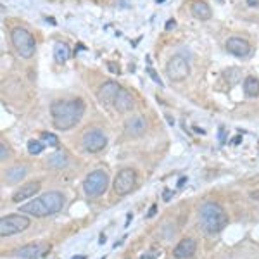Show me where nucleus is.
Masks as SVG:
<instances>
[{
    "label": "nucleus",
    "instance_id": "f257e3e1",
    "mask_svg": "<svg viewBox=\"0 0 259 259\" xmlns=\"http://www.w3.org/2000/svg\"><path fill=\"white\" fill-rule=\"evenodd\" d=\"M52 112L54 126L57 130H69L80 123L83 112H85V104L83 100H56L50 106Z\"/></svg>",
    "mask_w": 259,
    "mask_h": 259
},
{
    "label": "nucleus",
    "instance_id": "f03ea898",
    "mask_svg": "<svg viewBox=\"0 0 259 259\" xmlns=\"http://www.w3.org/2000/svg\"><path fill=\"white\" fill-rule=\"evenodd\" d=\"M62 207H64V195L61 192H45L44 195L21 206L19 212H28L35 218H45L59 212Z\"/></svg>",
    "mask_w": 259,
    "mask_h": 259
},
{
    "label": "nucleus",
    "instance_id": "7ed1b4c3",
    "mask_svg": "<svg viewBox=\"0 0 259 259\" xmlns=\"http://www.w3.org/2000/svg\"><path fill=\"white\" fill-rule=\"evenodd\" d=\"M199 220L207 233L214 235L228 225V216L218 202H206L199 211Z\"/></svg>",
    "mask_w": 259,
    "mask_h": 259
},
{
    "label": "nucleus",
    "instance_id": "20e7f679",
    "mask_svg": "<svg viewBox=\"0 0 259 259\" xmlns=\"http://www.w3.org/2000/svg\"><path fill=\"white\" fill-rule=\"evenodd\" d=\"M11 40H12V45H14V49L18 50V54L21 57H24V59H30V57L35 54V38H33V35L28 30H24V28H14V30L11 31Z\"/></svg>",
    "mask_w": 259,
    "mask_h": 259
},
{
    "label": "nucleus",
    "instance_id": "39448f33",
    "mask_svg": "<svg viewBox=\"0 0 259 259\" xmlns=\"http://www.w3.org/2000/svg\"><path fill=\"white\" fill-rule=\"evenodd\" d=\"M107 185H109V177H107L106 171L97 169L94 173H90L89 177L83 182V190L89 197H97V195H102L106 192Z\"/></svg>",
    "mask_w": 259,
    "mask_h": 259
},
{
    "label": "nucleus",
    "instance_id": "423d86ee",
    "mask_svg": "<svg viewBox=\"0 0 259 259\" xmlns=\"http://www.w3.org/2000/svg\"><path fill=\"white\" fill-rule=\"evenodd\" d=\"M30 227V218L24 214H9L0 220V235L11 237Z\"/></svg>",
    "mask_w": 259,
    "mask_h": 259
},
{
    "label": "nucleus",
    "instance_id": "0eeeda50",
    "mask_svg": "<svg viewBox=\"0 0 259 259\" xmlns=\"http://www.w3.org/2000/svg\"><path fill=\"white\" fill-rule=\"evenodd\" d=\"M166 74L171 81H183L190 74L189 61L182 56H173L166 64Z\"/></svg>",
    "mask_w": 259,
    "mask_h": 259
},
{
    "label": "nucleus",
    "instance_id": "6e6552de",
    "mask_svg": "<svg viewBox=\"0 0 259 259\" xmlns=\"http://www.w3.org/2000/svg\"><path fill=\"white\" fill-rule=\"evenodd\" d=\"M137 183V173L133 169H121L118 177L114 178V192L118 195H126L133 190Z\"/></svg>",
    "mask_w": 259,
    "mask_h": 259
},
{
    "label": "nucleus",
    "instance_id": "1a4fd4ad",
    "mask_svg": "<svg viewBox=\"0 0 259 259\" xmlns=\"http://www.w3.org/2000/svg\"><path fill=\"white\" fill-rule=\"evenodd\" d=\"M83 149L89 150V152H99L106 147L107 144V139L100 130H89V132L83 135Z\"/></svg>",
    "mask_w": 259,
    "mask_h": 259
},
{
    "label": "nucleus",
    "instance_id": "9d476101",
    "mask_svg": "<svg viewBox=\"0 0 259 259\" xmlns=\"http://www.w3.org/2000/svg\"><path fill=\"white\" fill-rule=\"evenodd\" d=\"M119 92H121V87L116 81H106L104 85H100V89L97 92V97L100 102L106 104V106H112Z\"/></svg>",
    "mask_w": 259,
    "mask_h": 259
},
{
    "label": "nucleus",
    "instance_id": "9b49d317",
    "mask_svg": "<svg viewBox=\"0 0 259 259\" xmlns=\"http://www.w3.org/2000/svg\"><path fill=\"white\" fill-rule=\"evenodd\" d=\"M195 250H197V242L194 239H190V237H185V239L180 240L177 247L173 249V256L177 259H189L194 256Z\"/></svg>",
    "mask_w": 259,
    "mask_h": 259
},
{
    "label": "nucleus",
    "instance_id": "f8f14e48",
    "mask_svg": "<svg viewBox=\"0 0 259 259\" xmlns=\"http://www.w3.org/2000/svg\"><path fill=\"white\" fill-rule=\"evenodd\" d=\"M47 250H49L47 244H30V245H24V247L18 249L14 254L23 259H36V257L44 256Z\"/></svg>",
    "mask_w": 259,
    "mask_h": 259
},
{
    "label": "nucleus",
    "instance_id": "ddd939ff",
    "mask_svg": "<svg viewBox=\"0 0 259 259\" xmlns=\"http://www.w3.org/2000/svg\"><path fill=\"white\" fill-rule=\"evenodd\" d=\"M227 50L230 54H233V56H237V57H247L250 54V45H249L247 40L233 36V38H230L227 41Z\"/></svg>",
    "mask_w": 259,
    "mask_h": 259
},
{
    "label": "nucleus",
    "instance_id": "4468645a",
    "mask_svg": "<svg viewBox=\"0 0 259 259\" xmlns=\"http://www.w3.org/2000/svg\"><path fill=\"white\" fill-rule=\"evenodd\" d=\"M124 130H126L128 135L132 137H139L142 133H145V130H147V123H145V119L142 118V116H132V118H128L124 121Z\"/></svg>",
    "mask_w": 259,
    "mask_h": 259
},
{
    "label": "nucleus",
    "instance_id": "2eb2a0df",
    "mask_svg": "<svg viewBox=\"0 0 259 259\" xmlns=\"http://www.w3.org/2000/svg\"><path fill=\"white\" fill-rule=\"evenodd\" d=\"M133 106H135V102H133L132 94H130L128 90L121 89L118 97H116V100H114V104H112V107H114L118 112H128V111L133 109Z\"/></svg>",
    "mask_w": 259,
    "mask_h": 259
},
{
    "label": "nucleus",
    "instance_id": "dca6fc26",
    "mask_svg": "<svg viewBox=\"0 0 259 259\" xmlns=\"http://www.w3.org/2000/svg\"><path fill=\"white\" fill-rule=\"evenodd\" d=\"M38 190H40V183H26V185H23L14 195H12V202L19 204L21 200L31 199L35 194H38Z\"/></svg>",
    "mask_w": 259,
    "mask_h": 259
},
{
    "label": "nucleus",
    "instance_id": "f3484780",
    "mask_svg": "<svg viewBox=\"0 0 259 259\" xmlns=\"http://www.w3.org/2000/svg\"><path fill=\"white\" fill-rule=\"evenodd\" d=\"M190 9H192V14H194V18H197L200 21H207V19H211V16H212L211 7L207 6L206 2H194Z\"/></svg>",
    "mask_w": 259,
    "mask_h": 259
},
{
    "label": "nucleus",
    "instance_id": "a211bd4d",
    "mask_svg": "<svg viewBox=\"0 0 259 259\" xmlns=\"http://www.w3.org/2000/svg\"><path fill=\"white\" fill-rule=\"evenodd\" d=\"M24 177H26V168H24V166H14V168L7 169V173H6V180L9 183H18Z\"/></svg>",
    "mask_w": 259,
    "mask_h": 259
},
{
    "label": "nucleus",
    "instance_id": "6ab92c4d",
    "mask_svg": "<svg viewBox=\"0 0 259 259\" xmlns=\"http://www.w3.org/2000/svg\"><path fill=\"white\" fill-rule=\"evenodd\" d=\"M69 56H71V50L69 47L66 44H56V47H54V59H56L57 62H66L69 59Z\"/></svg>",
    "mask_w": 259,
    "mask_h": 259
},
{
    "label": "nucleus",
    "instance_id": "aec40b11",
    "mask_svg": "<svg viewBox=\"0 0 259 259\" xmlns=\"http://www.w3.org/2000/svg\"><path fill=\"white\" fill-rule=\"evenodd\" d=\"M244 92L247 97H257L259 95V80L254 76H247L244 81Z\"/></svg>",
    "mask_w": 259,
    "mask_h": 259
},
{
    "label": "nucleus",
    "instance_id": "412c9836",
    "mask_svg": "<svg viewBox=\"0 0 259 259\" xmlns=\"http://www.w3.org/2000/svg\"><path fill=\"white\" fill-rule=\"evenodd\" d=\"M49 164L54 166V168H64V166L68 164V157H66V154H62V152H56L54 156H50Z\"/></svg>",
    "mask_w": 259,
    "mask_h": 259
},
{
    "label": "nucleus",
    "instance_id": "4be33fe9",
    "mask_svg": "<svg viewBox=\"0 0 259 259\" xmlns=\"http://www.w3.org/2000/svg\"><path fill=\"white\" fill-rule=\"evenodd\" d=\"M45 149V145L41 144L40 140H30L28 142V152L33 154V156H36V154H41Z\"/></svg>",
    "mask_w": 259,
    "mask_h": 259
},
{
    "label": "nucleus",
    "instance_id": "5701e85b",
    "mask_svg": "<svg viewBox=\"0 0 259 259\" xmlns=\"http://www.w3.org/2000/svg\"><path fill=\"white\" fill-rule=\"evenodd\" d=\"M40 139L44 140V142H47L49 145H52V147H57V145H59V139H57V137L54 135V133L44 132V133L40 135Z\"/></svg>",
    "mask_w": 259,
    "mask_h": 259
},
{
    "label": "nucleus",
    "instance_id": "b1692460",
    "mask_svg": "<svg viewBox=\"0 0 259 259\" xmlns=\"http://www.w3.org/2000/svg\"><path fill=\"white\" fill-rule=\"evenodd\" d=\"M157 257H159V252H157V250H150V252L140 256V259H157Z\"/></svg>",
    "mask_w": 259,
    "mask_h": 259
},
{
    "label": "nucleus",
    "instance_id": "393cba45",
    "mask_svg": "<svg viewBox=\"0 0 259 259\" xmlns=\"http://www.w3.org/2000/svg\"><path fill=\"white\" fill-rule=\"evenodd\" d=\"M0 159L6 161L7 159V149H6V144H0Z\"/></svg>",
    "mask_w": 259,
    "mask_h": 259
},
{
    "label": "nucleus",
    "instance_id": "a878e982",
    "mask_svg": "<svg viewBox=\"0 0 259 259\" xmlns=\"http://www.w3.org/2000/svg\"><path fill=\"white\" fill-rule=\"evenodd\" d=\"M149 73H150V76H152V80H154V81H157V83H159V85H161V80H159V78L156 76V73H154L152 69H149Z\"/></svg>",
    "mask_w": 259,
    "mask_h": 259
},
{
    "label": "nucleus",
    "instance_id": "bb28decb",
    "mask_svg": "<svg viewBox=\"0 0 259 259\" xmlns=\"http://www.w3.org/2000/svg\"><path fill=\"white\" fill-rule=\"evenodd\" d=\"M247 6H250V7H257V6H259V0H247Z\"/></svg>",
    "mask_w": 259,
    "mask_h": 259
},
{
    "label": "nucleus",
    "instance_id": "cd10ccee",
    "mask_svg": "<svg viewBox=\"0 0 259 259\" xmlns=\"http://www.w3.org/2000/svg\"><path fill=\"white\" fill-rule=\"evenodd\" d=\"M109 69H111V71H114L116 74H119V68H118V66L112 64V62H109Z\"/></svg>",
    "mask_w": 259,
    "mask_h": 259
},
{
    "label": "nucleus",
    "instance_id": "c85d7f7f",
    "mask_svg": "<svg viewBox=\"0 0 259 259\" xmlns=\"http://www.w3.org/2000/svg\"><path fill=\"white\" fill-rule=\"evenodd\" d=\"M175 26H177L175 21H168V23H166V30H171V28H175Z\"/></svg>",
    "mask_w": 259,
    "mask_h": 259
},
{
    "label": "nucleus",
    "instance_id": "c756f323",
    "mask_svg": "<svg viewBox=\"0 0 259 259\" xmlns=\"http://www.w3.org/2000/svg\"><path fill=\"white\" fill-rule=\"evenodd\" d=\"M154 214H156V206H152V207H150V212H149V218H150V216H154Z\"/></svg>",
    "mask_w": 259,
    "mask_h": 259
},
{
    "label": "nucleus",
    "instance_id": "7c9ffc66",
    "mask_svg": "<svg viewBox=\"0 0 259 259\" xmlns=\"http://www.w3.org/2000/svg\"><path fill=\"white\" fill-rule=\"evenodd\" d=\"M232 142H233V144H239V142H240V137H235V139H233Z\"/></svg>",
    "mask_w": 259,
    "mask_h": 259
},
{
    "label": "nucleus",
    "instance_id": "2f4dec72",
    "mask_svg": "<svg viewBox=\"0 0 259 259\" xmlns=\"http://www.w3.org/2000/svg\"><path fill=\"white\" fill-rule=\"evenodd\" d=\"M252 197H259V192H252Z\"/></svg>",
    "mask_w": 259,
    "mask_h": 259
}]
</instances>
